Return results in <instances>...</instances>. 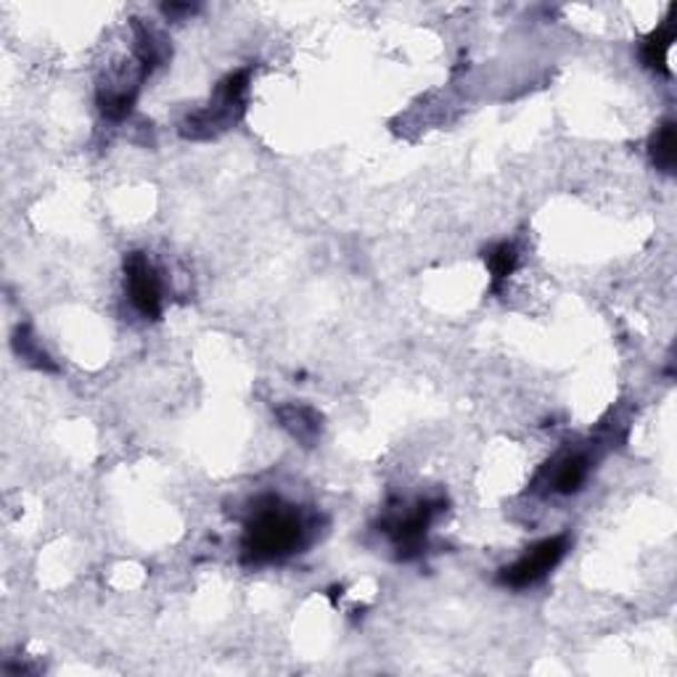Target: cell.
<instances>
[{
	"instance_id": "obj_9",
	"label": "cell",
	"mask_w": 677,
	"mask_h": 677,
	"mask_svg": "<svg viewBox=\"0 0 677 677\" xmlns=\"http://www.w3.org/2000/svg\"><path fill=\"white\" fill-rule=\"evenodd\" d=\"M278 416H281L283 427L289 429L297 439H302V442H312V439L318 437L320 418L316 410L302 408V405H289V408L278 410Z\"/></svg>"
},
{
	"instance_id": "obj_1",
	"label": "cell",
	"mask_w": 677,
	"mask_h": 677,
	"mask_svg": "<svg viewBox=\"0 0 677 677\" xmlns=\"http://www.w3.org/2000/svg\"><path fill=\"white\" fill-rule=\"evenodd\" d=\"M307 537V521L295 506H281L270 500L257 508L243 532V558L251 564L283 561L302 548Z\"/></svg>"
},
{
	"instance_id": "obj_5",
	"label": "cell",
	"mask_w": 677,
	"mask_h": 677,
	"mask_svg": "<svg viewBox=\"0 0 677 677\" xmlns=\"http://www.w3.org/2000/svg\"><path fill=\"white\" fill-rule=\"evenodd\" d=\"M439 508H442V502L424 500V502H418L414 511L397 516V519L392 521V529H389V535L395 537L400 554L402 550H405V556L418 554V548H421L424 540H427L429 527H431V521H435Z\"/></svg>"
},
{
	"instance_id": "obj_11",
	"label": "cell",
	"mask_w": 677,
	"mask_h": 677,
	"mask_svg": "<svg viewBox=\"0 0 677 677\" xmlns=\"http://www.w3.org/2000/svg\"><path fill=\"white\" fill-rule=\"evenodd\" d=\"M17 350H19V355H22L24 360L34 362V366L53 368L51 362H48V355L43 350H40L38 345H34V339L30 337V331H27V328H19V333H17Z\"/></svg>"
},
{
	"instance_id": "obj_10",
	"label": "cell",
	"mask_w": 677,
	"mask_h": 677,
	"mask_svg": "<svg viewBox=\"0 0 677 677\" xmlns=\"http://www.w3.org/2000/svg\"><path fill=\"white\" fill-rule=\"evenodd\" d=\"M651 159L661 172L673 176L675 162H677V136H675V122H665L651 138Z\"/></svg>"
},
{
	"instance_id": "obj_7",
	"label": "cell",
	"mask_w": 677,
	"mask_h": 677,
	"mask_svg": "<svg viewBox=\"0 0 677 677\" xmlns=\"http://www.w3.org/2000/svg\"><path fill=\"white\" fill-rule=\"evenodd\" d=\"M675 43V17L665 19V24L659 30H654L644 43V61L656 72L669 74V51Z\"/></svg>"
},
{
	"instance_id": "obj_6",
	"label": "cell",
	"mask_w": 677,
	"mask_h": 677,
	"mask_svg": "<svg viewBox=\"0 0 677 677\" xmlns=\"http://www.w3.org/2000/svg\"><path fill=\"white\" fill-rule=\"evenodd\" d=\"M590 477V458L585 452H564L542 471L548 490L558 495H575Z\"/></svg>"
},
{
	"instance_id": "obj_4",
	"label": "cell",
	"mask_w": 677,
	"mask_h": 677,
	"mask_svg": "<svg viewBox=\"0 0 677 677\" xmlns=\"http://www.w3.org/2000/svg\"><path fill=\"white\" fill-rule=\"evenodd\" d=\"M125 289H128L132 307L143 318L157 320L162 316V281L143 251H132L125 257Z\"/></svg>"
},
{
	"instance_id": "obj_2",
	"label": "cell",
	"mask_w": 677,
	"mask_h": 677,
	"mask_svg": "<svg viewBox=\"0 0 677 677\" xmlns=\"http://www.w3.org/2000/svg\"><path fill=\"white\" fill-rule=\"evenodd\" d=\"M249 90V69H241V72L226 77L220 82L218 93H215V101L209 103V109L193 115L191 120L186 122V136L191 138H207L212 132L226 130L230 122H236L239 111L243 109V99H247Z\"/></svg>"
},
{
	"instance_id": "obj_8",
	"label": "cell",
	"mask_w": 677,
	"mask_h": 677,
	"mask_svg": "<svg viewBox=\"0 0 677 677\" xmlns=\"http://www.w3.org/2000/svg\"><path fill=\"white\" fill-rule=\"evenodd\" d=\"M485 265H487V270H490L492 289L498 291L500 286L514 276V270L519 268V249H516V243H508V241L495 243V247L485 251Z\"/></svg>"
},
{
	"instance_id": "obj_3",
	"label": "cell",
	"mask_w": 677,
	"mask_h": 677,
	"mask_svg": "<svg viewBox=\"0 0 677 677\" xmlns=\"http://www.w3.org/2000/svg\"><path fill=\"white\" fill-rule=\"evenodd\" d=\"M567 550H569L567 535H556V537H548V540H540L537 546L529 548L527 554L519 558V561H514L511 567L500 569L498 583L502 585V588H511V590L532 588V585L540 583V579H546L550 571L561 564V558L567 556Z\"/></svg>"
}]
</instances>
